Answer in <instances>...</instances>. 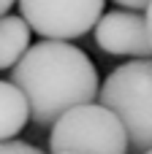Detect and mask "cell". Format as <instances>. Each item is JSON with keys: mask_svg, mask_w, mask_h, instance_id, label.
<instances>
[{"mask_svg": "<svg viewBox=\"0 0 152 154\" xmlns=\"http://www.w3.org/2000/svg\"><path fill=\"white\" fill-rule=\"evenodd\" d=\"M11 81L30 103V119L52 127L65 111L92 103L101 95L92 60L68 41H38L11 68Z\"/></svg>", "mask_w": 152, "mask_h": 154, "instance_id": "obj_1", "label": "cell"}, {"mask_svg": "<svg viewBox=\"0 0 152 154\" xmlns=\"http://www.w3.org/2000/svg\"><path fill=\"white\" fill-rule=\"evenodd\" d=\"M98 100L112 108L125 125L128 143L139 154L152 149V60H133L117 65L103 87Z\"/></svg>", "mask_w": 152, "mask_h": 154, "instance_id": "obj_2", "label": "cell"}, {"mask_svg": "<svg viewBox=\"0 0 152 154\" xmlns=\"http://www.w3.org/2000/svg\"><path fill=\"white\" fill-rule=\"evenodd\" d=\"M128 146L125 125L103 103H84L65 111L49 133L52 154H128Z\"/></svg>", "mask_w": 152, "mask_h": 154, "instance_id": "obj_3", "label": "cell"}, {"mask_svg": "<svg viewBox=\"0 0 152 154\" xmlns=\"http://www.w3.org/2000/svg\"><path fill=\"white\" fill-rule=\"evenodd\" d=\"M33 32L49 41H76L103 16V0H19Z\"/></svg>", "mask_w": 152, "mask_h": 154, "instance_id": "obj_4", "label": "cell"}, {"mask_svg": "<svg viewBox=\"0 0 152 154\" xmlns=\"http://www.w3.org/2000/svg\"><path fill=\"white\" fill-rule=\"evenodd\" d=\"M95 46L106 54L150 60L152 41L147 30V16L139 11H109L95 24Z\"/></svg>", "mask_w": 152, "mask_h": 154, "instance_id": "obj_5", "label": "cell"}, {"mask_svg": "<svg viewBox=\"0 0 152 154\" xmlns=\"http://www.w3.org/2000/svg\"><path fill=\"white\" fill-rule=\"evenodd\" d=\"M30 119V103L14 81H0V141H14Z\"/></svg>", "mask_w": 152, "mask_h": 154, "instance_id": "obj_6", "label": "cell"}, {"mask_svg": "<svg viewBox=\"0 0 152 154\" xmlns=\"http://www.w3.org/2000/svg\"><path fill=\"white\" fill-rule=\"evenodd\" d=\"M30 49V24L24 16H0V70H11Z\"/></svg>", "mask_w": 152, "mask_h": 154, "instance_id": "obj_7", "label": "cell"}, {"mask_svg": "<svg viewBox=\"0 0 152 154\" xmlns=\"http://www.w3.org/2000/svg\"><path fill=\"white\" fill-rule=\"evenodd\" d=\"M0 154H44V152L24 141H0Z\"/></svg>", "mask_w": 152, "mask_h": 154, "instance_id": "obj_8", "label": "cell"}, {"mask_svg": "<svg viewBox=\"0 0 152 154\" xmlns=\"http://www.w3.org/2000/svg\"><path fill=\"white\" fill-rule=\"evenodd\" d=\"M114 3H120L122 8H128V11H141V8H147L152 0H114Z\"/></svg>", "mask_w": 152, "mask_h": 154, "instance_id": "obj_9", "label": "cell"}, {"mask_svg": "<svg viewBox=\"0 0 152 154\" xmlns=\"http://www.w3.org/2000/svg\"><path fill=\"white\" fill-rule=\"evenodd\" d=\"M14 3H16V0H0V16H5V14H8V8H11Z\"/></svg>", "mask_w": 152, "mask_h": 154, "instance_id": "obj_10", "label": "cell"}, {"mask_svg": "<svg viewBox=\"0 0 152 154\" xmlns=\"http://www.w3.org/2000/svg\"><path fill=\"white\" fill-rule=\"evenodd\" d=\"M147 30H150V41H152V3L147 5Z\"/></svg>", "mask_w": 152, "mask_h": 154, "instance_id": "obj_11", "label": "cell"}, {"mask_svg": "<svg viewBox=\"0 0 152 154\" xmlns=\"http://www.w3.org/2000/svg\"><path fill=\"white\" fill-rule=\"evenodd\" d=\"M144 154H152V149H150V152H144Z\"/></svg>", "mask_w": 152, "mask_h": 154, "instance_id": "obj_12", "label": "cell"}, {"mask_svg": "<svg viewBox=\"0 0 152 154\" xmlns=\"http://www.w3.org/2000/svg\"><path fill=\"white\" fill-rule=\"evenodd\" d=\"M63 154H68V152H63Z\"/></svg>", "mask_w": 152, "mask_h": 154, "instance_id": "obj_13", "label": "cell"}]
</instances>
